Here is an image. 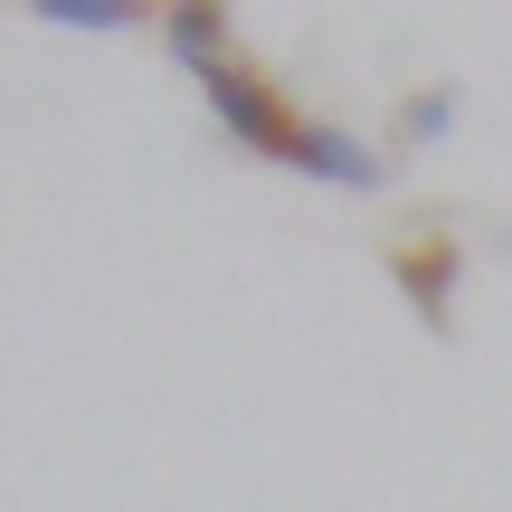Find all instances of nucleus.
Masks as SVG:
<instances>
[{
	"mask_svg": "<svg viewBox=\"0 0 512 512\" xmlns=\"http://www.w3.org/2000/svg\"><path fill=\"white\" fill-rule=\"evenodd\" d=\"M446 124H456V105H446V95H418V105L399 114V143H437Z\"/></svg>",
	"mask_w": 512,
	"mask_h": 512,
	"instance_id": "39448f33",
	"label": "nucleus"
},
{
	"mask_svg": "<svg viewBox=\"0 0 512 512\" xmlns=\"http://www.w3.org/2000/svg\"><path fill=\"white\" fill-rule=\"evenodd\" d=\"M294 171H313V181H332V190H389L399 171H389V152L380 143H361L351 124H294V152H285Z\"/></svg>",
	"mask_w": 512,
	"mask_h": 512,
	"instance_id": "f03ea898",
	"label": "nucleus"
},
{
	"mask_svg": "<svg viewBox=\"0 0 512 512\" xmlns=\"http://www.w3.org/2000/svg\"><path fill=\"white\" fill-rule=\"evenodd\" d=\"M200 86H209V114H219V133H228L238 152H256V162H285V152H294V124H304V114H294L256 67H238V57H228V67L200 76Z\"/></svg>",
	"mask_w": 512,
	"mask_h": 512,
	"instance_id": "f257e3e1",
	"label": "nucleus"
},
{
	"mask_svg": "<svg viewBox=\"0 0 512 512\" xmlns=\"http://www.w3.org/2000/svg\"><path fill=\"white\" fill-rule=\"evenodd\" d=\"M38 19H57V29H133L152 10L143 0H38Z\"/></svg>",
	"mask_w": 512,
	"mask_h": 512,
	"instance_id": "20e7f679",
	"label": "nucleus"
},
{
	"mask_svg": "<svg viewBox=\"0 0 512 512\" xmlns=\"http://www.w3.org/2000/svg\"><path fill=\"white\" fill-rule=\"evenodd\" d=\"M162 48L181 57L190 76H219V67H228V10H209V0H181V10H162Z\"/></svg>",
	"mask_w": 512,
	"mask_h": 512,
	"instance_id": "7ed1b4c3",
	"label": "nucleus"
}]
</instances>
